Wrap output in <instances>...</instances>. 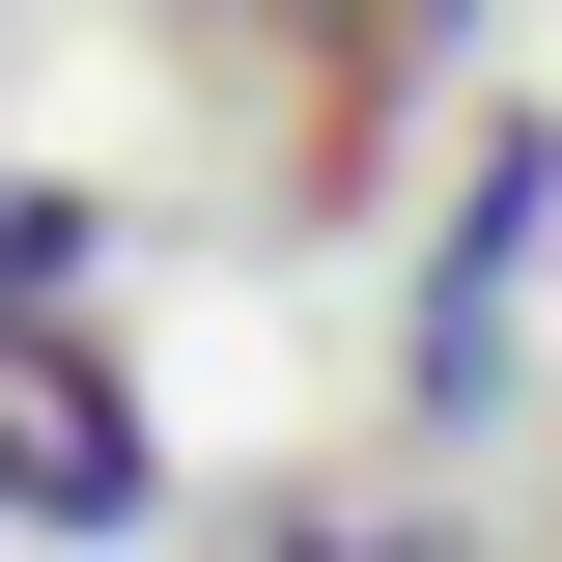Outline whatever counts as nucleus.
Wrapping results in <instances>:
<instances>
[{"label":"nucleus","mask_w":562,"mask_h":562,"mask_svg":"<svg viewBox=\"0 0 562 562\" xmlns=\"http://www.w3.org/2000/svg\"><path fill=\"white\" fill-rule=\"evenodd\" d=\"M169 506V450H140V366L85 338L57 281L0 310V535H140Z\"/></svg>","instance_id":"obj_1"},{"label":"nucleus","mask_w":562,"mask_h":562,"mask_svg":"<svg viewBox=\"0 0 562 562\" xmlns=\"http://www.w3.org/2000/svg\"><path fill=\"white\" fill-rule=\"evenodd\" d=\"M535 225H562V140L506 113L479 169H450V254H422V394H450V422L506 394V281H535Z\"/></svg>","instance_id":"obj_2"}]
</instances>
